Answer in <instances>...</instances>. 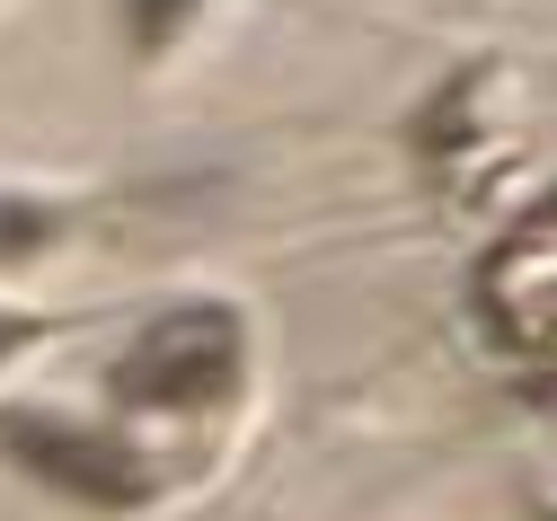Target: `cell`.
I'll use <instances>...</instances> for the list:
<instances>
[{"instance_id": "obj_1", "label": "cell", "mask_w": 557, "mask_h": 521, "mask_svg": "<svg viewBox=\"0 0 557 521\" xmlns=\"http://www.w3.org/2000/svg\"><path fill=\"white\" fill-rule=\"evenodd\" d=\"M231 381H239V319L231 310H169L115 362V398L124 407H203Z\"/></svg>"}, {"instance_id": "obj_2", "label": "cell", "mask_w": 557, "mask_h": 521, "mask_svg": "<svg viewBox=\"0 0 557 521\" xmlns=\"http://www.w3.org/2000/svg\"><path fill=\"white\" fill-rule=\"evenodd\" d=\"M0 442L62 495L81 504H143V469L124 460V442L81 433V424H45V415H0Z\"/></svg>"}, {"instance_id": "obj_3", "label": "cell", "mask_w": 557, "mask_h": 521, "mask_svg": "<svg viewBox=\"0 0 557 521\" xmlns=\"http://www.w3.org/2000/svg\"><path fill=\"white\" fill-rule=\"evenodd\" d=\"M53 239V212L45 203H0V265H10V257H36Z\"/></svg>"}, {"instance_id": "obj_4", "label": "cell", "mask_w": 557, "mask_h": 521, "mask_svg": "<svg viewBox=\"0 0 557 521\" xmlns=\"http://www.w3.org/2000/svg\"><path fill=\"white\" fill-rule=\"evenodd\" d=\"M186 18H195V0H133V45H143V53H160Z\"/></svg>"}, {"instance_id": "obj_5", "label": "cell", "mask_w": 557, "mask_h": 521, "mask_svg": "<svg viewBox=\"0 0 557 521\" xmlns=\"http://www.w3.org/2000/svg\"><path fill=\"white\" fill-rule=\"evenodd\" d=\"M27 336H36V319H18V310H0V353H18Z\"/></svg>"}]
</instances>
